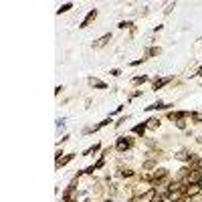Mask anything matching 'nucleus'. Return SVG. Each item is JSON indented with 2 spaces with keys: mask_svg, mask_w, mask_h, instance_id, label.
I'll return each mask as SVG.
<instances>
[{
  "mask_svg": "<svg viewBox=\"0 0 202 202\" xmlns=\"http://www.w3.org/2000/svg\"><path fill=\"white\" fill-rule=\"evenodd\" d=\"M95 16H97V10H91V12H89V14L85 16V20L81 22V28H85V26H89V22H91V20H93Z\"/></svg>",
  "mask_w": 202,
  "mask_h": 202,
  "instance_id": "obj_1",
  "label": "nucleus"
},
{
  "mask_svg": "<svg viewBox=\"0 0 202 202\" xmlns=\"http://www.w3.org/2000/svg\"><path fill=\"white\" fill-rule=\"evenodd\" d=\"M127 148H129V142L123 140V138H119V140H117V150H119V152H125Z\"/></svg>",
  "mask_w": 202,
  "mask_h": 202,
  "instance_id": "obj_2",
  "label": "nucleus"
},
{
  "mask_svg": "<svg viewBox=\"0 0 202 202\" xmlns=\"http://www.w3.org/2000/svg\"><path fill=\"white\" fill-rule=\"evenodd\" d=\"M89 83H91V87H97V89H105L107 85L103 83V81H99V79H89Z\"/></svg>",
  "mask_w": 202,
  "mask_h": 202,
  "instance_id": "obj_3",
  "label": "nucleus"
},
{
  "mask_svg": "<svg viewBox=\"0 0 202 202\" xmlns=\"http://www.w3.org/2000/svg\"><path fill=\"white\" fill-rule=\"evenodd\" d=\"M109 38H111V34H105V36H101V38H99V40H97V42L93 44V47H95V49H99V47H103V44H105V42H107Z\"/></svg>",
  "mask_w": 202,
  "mask_h": 202,
  "instance_id": "obj_4",
  "label": "nucleus"
},
{
  "mask_svg": "<svg viewBox=\"0 0 202 202\" xmlns=\"http://www.w3.org/2000/svg\"><path fill=\"white\" fill-rule=\"evenodd\" d=\"M146 127H148V123L136 125V127H133V133H138V136H144V131H146Z\"/></svg>",
  "mask_w": 202,
  "mask_h": 202,
  "instance_id": "obj_5",
  "label": "nucleus"
},
{
  "mask_svg": "<svg viewBox=\"0 0 202 202\" xmlns=\"http://www.w3.org/2000/svg\"><path fill=\"white\" fill-rule=\"evenodd\" d=\"M166 83H170V77H168V79H160V81H154V89H160V87L166 85Z\"/></svg>",
  "mask_w": 202,
  "mask_h": 202,
  "instance_id": "obj_6",
  "label": "nucleus"
},
{
  "mask_svg": "<svg viewBox=\"0 0 202 202\" xmlns=\"http://www.w3.org/2000/svg\"><path fill=\"white\" fill-rule=\"evenodd\" d=\"M154 194H156V190H154V188H152V190H150V192H148V194H144V198H142V200H144V202H150V200H152V198H154Z\"/></svg>",
  "mask_w": 202,
  "mask_h": 202,
  "instance_id": "obj_7",
  "label": "nucleus"
},
{
  "mask_svg": "<svg viewBox=\"0 0 202 202\" xmlns=\"http://www.w3.org/2000/svg\"><path fill=\"white\" fill-rule=\"evenodd\" d=\"M148 121H150V123H148V127H152V129H156V127L160 125V121H158V119H148Z\"/></svg>",
  "mask_w": 202,
  "mask_h": 202,
  "instance_id": "obj_8",
  "label": "nucleus"
},
{
  "mask_svg": "<svg viewBox=\"0 0 202 202\" xmlns=\"http://www.w3.org/2000/svg\"><path fill=\"white\" fill-rule=\"evenodd\" d=\"M71 6H73L71 2H69V4H63V6L59 8V14H61V12H67V10H69V8H71Z\"/></svg>",
  "mask_w": 202,
  "mask_h": 202,
  "instance_id": "obj_9",
  "label": "nucleus"
},
{
  "mask_svg": "<svg viewBox=\"0 0 202 202\" xmlns=\"http://www.w3.org/2000/svg\"><path fill=\"white\" fill-rule=\"evenodd\" d=\"M192 119H196V121H202V113H192Z\"/></svg>",
  "mask_w": 202,
  "mask_h": 202,
  "instance_id": "obj_10",
  "label": "nucleus"
},
{
  "mask_svg": "<svg viewBox=\"0 0 202 202\" xmlns=\"http://www.w3.org/2000/svg\"><path fill=\"white\" fill-rule=\"evenodd\" d=\"M131 174H133L131 170H121V176H123V178H125V176H131Z\"/></svg>",
  "mask_w": 202,
  "mask_h": 202,
  "instance_id": "obj_11",
  "label": "nucleus"
},
{
  "mask_svg": "<svg viewBox=\"0 0 202 202\" xmlns=\"http://www.w3.org/2000/svg\"><path fill=\"white\" fill-rule=\"evenodd\" d=\"M73 158V156H67V158H63V160H59V164H67V162H69Z\"/></svg>",
  "mask_w": 202,
  "mask_h": 202,
  "instance_id": "obj_12",
  "label": "nucleus"
},
{
  "mask_svg": "<svg viewBox=\"0 0 202 202\" xmlns=\"http://www.w3.org/2000/svg\"><path fill=\"white\" fill-rule=\"evenodd\" d=\"M146 81V77H136V79H133V83H144Z\"/></svg>",
  "mask_w": 202,
  "mask_h": 202,
  "instance_id": "obj_13",
  "label": "nucleus"
},
{
  "mask_svg": "<svg viewBox=\"0 0 202 202\" xmlns=\"http://www.w3.org/2000/svg\"><path fill=\"white\" fill-rule=\"evenodd\" d=\"M190 202H202V198H200V196H192Z\"/></svg>",
  "mask_w": 202,
  "mask_h": 202,
  "instance_id": "obj_14",
  "label": "nucleus"
},
{
  "mask_svg": "<svg viewBox=\"0 0 202 202\" xmlns=\"http://www.w3.org/2000/svg\"><path fill=\"white\" fill-rule=\"evenodd\" d=\"M198 75H202V67H200V71H198Z\"/></svg>",
  "mask_w": 202,
  "mask_h": 202,
  "instance_id": "obj_15",
  "label": "nucleus"
},
{
  "mask_svg": "<svg viewBox=\"0 0 202 202\" xmlns=\"http://www.w3.org/2000/svg\"><path fill=\"white\" fill-rule=\"evenodd\" d=\"M200 184H202V178H200Z\"/></svg>",
  "mask_w": 202,
  "mask_h": 202,
  "instance_id": "obj_16",
  "label": "nucleus"
}]
</instances>
